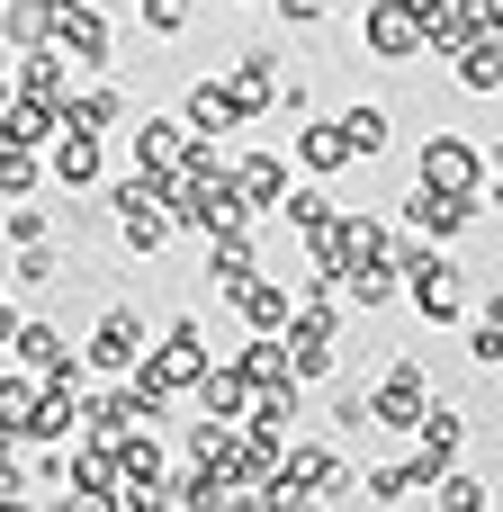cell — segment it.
<instances>
[{
  "label": "cell",
  "mask_w": 503,
  "mask_h": 512,
  "mask_svg": "<svg viewBox=\"0 0 503 512\" xmlns=\"http://www.w3.org/2000/svg\"><path fill=\"white\" fill-rule=\"evenodd\" d=\"M432 9H441V0H432Z\"/></svg>",
  "instance_id": "cell-35"
},
{
  "label": "cell",
  "mask_w": 503,
  "mask_h": 512,
  "mask_svg": "<svg viewBox=\"0 0 503 512\" xmlns=\"http://www.w3.org/2000/svg\"><path fill=\"white\" fill-rule=\"evenodd\" d=\"M198 378H207V342H198V324L180 315V324L162 333V351L144 360V378H135V387H144V396H153V414H162V405H171L180 387H198Z\"/></svg>",
  "instance_id": "cell-2"
},
{
  "label": "cell",
  "mask_w": 503,
  "mask_h": 512,
  "mask_svg": "<svg viewBox=\"0 0 503 512\" xmlns=\"http://www.w3.org/2000/svg\"><path fill=\"white\" fill-rule=\"evenodd\" d=\"M36 396H45V378H36V369H27V378H0V441H27Z\"/></svg>",
  "instance_id": "cell-23"
},
{
  "label": "cell",
  "mask_w": 503,
  "mask_h": 512,
  "mask_svg": "<svg viewBox=\"0 0 503 512\" xmlns=\"http://www.w3.org/2000/svg\"><path fill=\"white\" fill-rule=\"evenodd\" d=\"M423 486H432L423 468H369V477H360V504H414Z\"/></svg>",
  "instance_id": "cell-25"
},
{
  "label": "cell",
  "mask_w": 503,
  "mask_h": 512,
  "mask_svg": "<svg viewBox=\"0 0 503 512\" xmlns=\"http://www.w3.org/2000/svg\"><path fill=\"white\" fill-rule=\"evenodd\" d=\"M252 270H261V252H252V216L225 225V234H207V279H216V288H243Z\"/></svg>",
  "instance_id": "cell-13"
},
{
  "label": "cell",
  "mask_w": 503,
  "mask_h": 512,
  "mask_svg": "<svg viewBox=\"0 0 503 512\" xmlns=\"http://www.w3.org/2000/svg\"><path fill=\"white\" fill-rule=\"evenodd\" d=\"M72 423H81V405H72V387H45V396H36V414H27V441H63Z\"/></svg>",
  "instance_id": "cell-24"
},
{
  "label": "cell",
  "mask_w": 503,
  "mask_h": 512,
  "mask_svg": "<svg viewBox=\"0 0 503 512\" xmlns=\"http://www.w3.org/2000/svg\"><path fill=\"white\" fill-rule=\"evenodd\" d=\"M279 207H288V225H297V234H315V225L333 216V198H324V189H288Z\"/></svg>",
  "instance_id": "cell-27"
},
{
  "label": "cell",
  "mask_w": 503,
  "mask_h": 512,
  "mask_svg": "<svg viewBox=\"0 0 503 512\" xmlns=\"http://www.w3.org/2000/svg\"><path fill=\"white\" fill-rule=\"evenodd\" d=\"M9 243H45V207H27V198H9Z\"/></svg>",
  "instance_id": "cell-30"
},
{
  "label": "cell",
  "mask_w": 503,
  "mask_h": 512,
  "mask_svg": "<svg viewBox=\"0 0 503 512\" xmlns=\"http://www.w3.org/2000/svg\"><path fill=\"white\" fill-rule=\"evenodd\" d=\"M225 90L243 99V117H261V108L279 99V54H261V45H252V54L234 63V81H225Z\"/></svg>",
  "instance_id": "cell-18"
},
{
  "label": "cell",
  "mask_w": 503,
  "mask_h": 512,
  "mask_svg": "<svg viewBox=\"0 0 503 512\" xmlns=\"http://www.w3.org/2000/svg\"><path fill=\"white\" fill-rule=\"evenodd\" d=\"M45 171H54L63 189H90V180H99V135H90V126H63V135L45 144Z\"/></svg>",
  "instance_id": "cell-12"
},
{
  "label": "cell",
  "mask_w": 503,
  "mask_h": 512,
  "mask_svg": "<svg viewBox=\"0 0 503 512\" xmlns=\"http://www.w3.org/2000/svg\"><path fill=\"white\" fill-rule=\"evenodd\" d=\"M297 162H306V171L324 180V171L360 162V144H351V126H342V117H324V126H306V135H297Z\"/></svg>",
  "instance_id": "cell-16"
},
{
  "label": "cell",
  "mask_w": 503,
  "mask_h": 512,
  "mask_svg": "<svg viewBox=\"0 0 503 512\" xmlns=\"http://www.w3.org/2000/svg\"><path fill=\"white\" fill-rule=\"evenodd\" d=\"M225 297H234V306H243L261 333H288V315H297V306H288V288H279V279H261V270H252L243 288H225Z\"/></svg>",
  "instance_id": "cell-19"
},
{
  "label": "cell",
  "mask_w": 503,
  "mask_h": 512,
  "mask_svg": "<svg viewBox=\"0 0 503 512\" xmlns=\"http://www.w3.org/2000/svg\"><path fill=\"white\" fill-rule=\"evenodd\" d=\"M432 504H495V495H486V486H477V477H459V468H450V477H441V495H432Z\"/></svg>",
  "instance_id": "cell-31"
},
{
  "label": "cell",
  "mask_w": 503,
  "mask_h": 512,
  "mask_svg": "<svg viewBox=\"0 0 503 512\" xmlns=\"http://www.w3.org/2000/svg\"><path fill=\"white\" fill-rule=\"evenodd\" d=\"M279 18H288V27H315V18H324V0H279Z\"/></svg>",
  "instance_id": "cell-33"
},
{
  "label": "cell",
  "mask_w": 503,
  "mask_h": 512,
  "mask_svg": "<svg viewBox=\"0 0 503 512\" xmlns=\"http://www.w3.org/2000/svg\"><path fill=\"white\" fill-rule=\"evenodd\" d=\"M252 396H261V387H252V369H243V360L198 378V405H207V414H225V423H243V414H252Z\"/></svg>",
  "instance_id": "cell-17"
},
{
  "label": "cell",
  "mask_w": 503,
  "mask_h": 512,
  "mask_svg": "<svg viewBox=\"0 0 503 512\" xmlns=\"http://www.w3.org/2000/svg\"><path fill=\"white\" fill-rule=\"evenodd\" d=\"M243 369H252V387H297V360H288V342H279V333L243 342Z\"/></svg>",
  "instance_id": "cell-22"
},
{
  "label": "cell",
  "mask_w": 503,
  "mask_h": 512,
  "mask_svg": "<svg viewBox=\"0 0 503 512\" xmlns=\"http://www.w3.org/2000/svg\"><path fill=\"white\" fill-rule=\"evenodd\" d=\"M180 117H189V135H234V126H243V99L216 90V81H198V90L180 99Z\"/></svg>",
  "instance_id": "cell-15"
},
{
  "label": "cell",
  "mask_w": 503,
  "mask_h": 512,
  "mask_svg": "<svg viewBox=\"0 0 503 512\" xmlns=\"http://www.w3.org/2000/svg\"><path fill=\"white\" fill-rule=\"evenodd\" d=\"M135 9H144L153 36H180V27H189V0H135Z\"/></svg>",
  "instance_id": "cell-29"
},
{
  "label": "cell",
  "mask_w": 503,
  "mask_h": 512,
  "mask_svg": "<svg viewBox=\"0 0 503 512\" xmlns=\"http://www.w3.org/2000/svg\"><path fill=\"white\" fill-rule=\"evenodd\" d=\"M9 351H18V369H36L45 387H81V360H72V342H63L54 324H18Z\"/></svg>",
  "instance_id": "cell-8"
},
{
  "label": "cell",
  "mask_w": 503,
  "mask_h": 512,
  "mask_svg": "<svg viewBox=\"0 0 503 512\" xmlns=\"http://www.w3.org/2000/svg\"><path fill=\"white\" fill-rule=\"evenodd\" d=\"M405 297L423 324H459V270L441 252H405Z\"/></svg>",
  "instance_id": "cell-4"
},
{
  "label": "cell",
  "mask_w": 503,
  "mask_h": 512,
  "mask_svg": "<svg viewBox=\"0 0 503 512\" xmlns=\"http://www.w3.org/2000/svg\"><path fill=\"white\" fill-rule=\"evenodd\" d=\"M459 441H468V414L432 396V405H423V423H414V468H423V477L441 486V477L459 468Z\"/></svg>",
  "instance_id": "cell-6"
},
{
  "label": "cell",
  "mask_w": 503,
  "mask_h": 512,
  "mask_svg": "<svg viewBox=\"0 0 503 512\" xmlns=\"http://www.w3.org/2000/svg\"><path fill=\"white\" fill-rule=\"evenodd\" d=\"M432 0H369V18H360V45L378 54V63H414L423 45H432Z\"/></svg>",
  "instance_id": "cell-1"
},
{
  "label": "cell",
  "mask_w": 503,
  "mask_h": 512,
  "mask_svg": "<svg viewBox=\"0 0 503 512\" xmlns=\"http://www.w3.org/2000/svg\"><path fill=\"white\" fill-rule=\"evenodd\" d=\"M36 180H45V153L36 144H0V189L9 198H36Z\"/></svg>",
  "instance_id": "cell-26"
},
{
  "label": "cell",
  "mask_w": 503,
  "mask_h": 512,
  "mask_svg": "<svg viewBox=\"0 0 503 512\" xmlns=\"http://www.w3.org/2000/svg\"><path fill=\"white\" fill-rule=\"evenodd\" d=\"M63 135V99H45V90H9V108H0V144H54Z\"/></svg>",
  "instance_id": "cell-10"
},
{
  "label": "cell",
  "mask_w": 503,
  "mask_h": 512,
  "mask_svg": "<svg viewBox=\"0 0 503 512\" xmlns=\"http://www.w3.org/2000/svg\"><path fill=\"white\" fill-rule=\"evenodd\" d=\"M54 45L72 54V72H108V54H117V36L90 0H54Z\"/></svg>",
  "instance_id": "cell-3"
},
{
  "label": "cell",
  "mask_w": 503,
  "mask_h": 512,
  "mask_svg": "<svg viewBox=\"0 0 503 512\" xmlns=\"http://www.w3.org/2000/svg\"><path fill=\"white\" fill-rule=\"evenodd\" d=\"M180 153H189V117H144V135H135V162L171 189L180 180Z\"/></svg>",
  "instance_id": "cell-11"
},
{
  "label": "cell",
  "mask_w": 503,
  "mask_h": 512,
  "mask_svg": "<svg viewBox=\"0 0 503 512\" xmlns=\"http://www.w3.org/2000/svg\"><path fill=\"white\" fill-rule=\"evenodd\" d=\"M234 189H243V207L261 216V207H279V198H288V171H279L270 153H243V162H234Z\"/></svg>",
  "instance_id": "cell-20"
},
{
  "label": "cell",
  "mask_w": 503,
  "mask_h": 512,
  "mask_svg": "<svg viewBox=\"0 0 503 512\" xmlns=\"http://www.w3.org/2000/svg\"><path fill=\"white\" fill-rule=\"evenodd\" d=\"M9 90H18V54L0 45V108H9Z\"/></svg>",
  "instance_id": "cell-34"
},
{
  "label": "cell",
  "mask_w": 503,
  "mask_h": 512,
  "mask_svg": "<svg viewBox=\"0 0 503 512\" xmlns=\"http://www.w3.org/2000/svg\"><path fill=\"white\" fill-rule=\"evenodd\" d=\"M81 360H90L99 378H126V369H144V315H135V306H108Z\"/></svg>",
  "instance_id": "cell-5"
},
{
  "label": "cell",
  "mask_w": 503,
  "mask_h": 512,
  "mask_svg": "<svg viewBox=\"0 0 503 512\" xmlns=\"http://www.w3.org/2000/svg\"><path fill=\"white\" fill-rule=\"evenodd\" d=\"M495 90H503V81H495Z\"/></svg>",
  "instance_id": "cell-36"
},
{
  "label": "cell",
  "mask_w": 503,
  "mask_h": 512,
  "mask_svg": "<svg viewBox=\"0 0 503 512\" xmlns=\"http://www.w3.org/2000/svg\"><path fill=\"white\" fill-rule=\"evenodd\" d=\"M468 216H477V207H468L459 189H423V180H414V198H405V225H414V234H459Z\"/></svg>",
  "instance_id": "cell-14"
},
{
  "label": "cell",
  "mask_w": 503,
  "mask_h": 512,
  "mask_svg": "<svg viewBox=\"0 0 503 512\" xmlns=\"http://www.w3.org/2000/svg\"><path fill=\"white\" fill-rule=\"evenodd\" d=\"M423 405H432V396H423V369H414V360H396V369L378 378V396H369V423H378V432H414V423H423Z\"/></svg>",
  "instance_id": "cell-9"
},
{
  "label": "cell",
  "mask_w": 503,
  "mask_h": 512,
  "mask_svg": "<svg viewBox=\"0 0 503 512\" xmlns=\"http://www.w3.org/2000/svg\"><path fill=\"white\" fill-rule=\"evenodd\" d=\"M54 270H63V261H54L45 243H27V261H18V279H27V288H54Z\"/></svg>",
  "instance_id": "cell-32"
},
{
  "label": "cell",
  "mask_w": 503,
  "mask_h": 512,
  "mask_svg": "<svg viewBox=\"0 0 503 512\" xmlns=\"http://www.w3.org/2000/svg\"><path fill=\"white\" fill-rule=\"evenodd\" d=\"M342 126H351V144H360V162H369V153L387 144V108H351Z\"/></svg>",
  "instance_id": "cell-28"
},
{
  "label": "cell",
  "mask_w": 503,
  "mask_h": 512,
  "mask_svg": "<svg viewBox=\"0 0 503 512\" xmlns=\"http://www.w3.org/2000/svg\"><path fill=\"white\" fill-rule=\"evenodd\" d=\"M117 117H126V99H117L108 81H90V90H72V99H63V126H90V135H108Z\"/></svg>",
  "instance_id": "cell-21"
},
{
  "label": "cell",
  "mask_w": 503,
  "mask_h": 512,
  "mask_svg": "<svg viewBox=\"0 0 503 512\" xmlns=\"http://www.w3.org/2000/svg\"><path fill=\"white\" fill-rule=\"evenodd\" d=\"M414 180H423V189H459V198H477L486 162H477V144H468V135H432V144H423V162H414Z\"/></svg>",
  "instance_id": "cell-7"
}]
</instances>
